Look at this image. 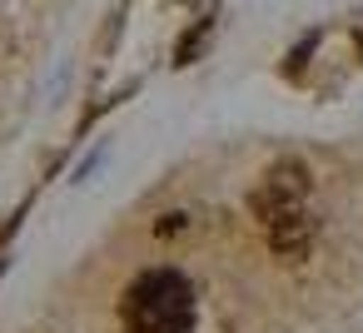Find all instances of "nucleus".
Here are the masks:
<instances>
[{"instance_id":"obj_1","label":"nucleus","mask_w":363,"mask_h":333,"mask_svg":"<svg viewBox=\"0 0 363 333\" xmlns=\"http://www.w3.org/2000/svg\"><path fill=\"white\" fill-rule=\"evenodd\" d=\"M249 209H254V219H259V229H264V239L279 259H289V264L308 259L313 214H308V169L298 159H274L259 174V184L249 194Z\"/></svg>"},{"instance_id":"obj_2","label":"nucleus","mask_w":363,"mask_h":333,"mask_svg":"<svg viewBox=\"0 0 363 333\" xmlns=\"http://www.w3.org/2000/svg\"><path fill=\"white\" fill-rule=\"evenodd\" d=\"M120 318L130 333H189L194 328V288L174 269H150L125 288Z\"/></svg>"}]
</instances>
